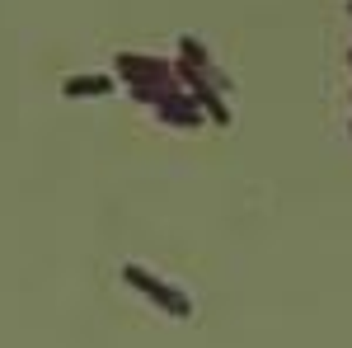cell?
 <instances>
[{"mask_svg":"<svg viewBox=\"0 0 352 348\" xmlns=\"http://www.w3.org/2000/svg\"><path fill=\"white\" fill-rule=\"evenodd\" d=\"M122 278H127V283H132V287H136L141 296H151L155 306H164L169 316H184V320L192 316V301H188V296L179 292V287H169L164 278H155V273H146L141 264H127V268H122Z\"/></svg>","mask_w":352,"mask_h":348,"instance_id":"1","label":"cell"},{"mask_svg":"<svg viewBox=\"0 0 352 348\" xmlns=\"http://www.w3.org/2000/svg\"><path fill=\"white\" fill-rule=\"evenodd\" d=\"M66 90H71V94H89V90H109V81H104V76H89V81H66Z\"/></svg>","mask_w":352,"mask_h":348,"instance_id":"2","label":"cell"}]
</instances>
